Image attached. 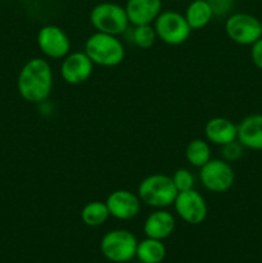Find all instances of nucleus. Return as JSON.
<instances>
[{
    "label": "nucleus",
    "instance_id": "nucleus-12",
    "mask_svg": "<svg viewBox=\"0 0 262 263\" xmlns=\"http://www.w3.org/2000/svg\"><path fill=\"white\" fill-rule=\"evenodd\" d=\"M92 62L86 53H72L62 63L61 73L66 82L79 85L86 81L92 73Z\"/></svg>",
    "mask_w": 262,
    "mask_h": 263
},
{
    "label": "nucleus",
    "instance_id": "nucleus-9",
    "mask_svg": "<svg viewBox=\"0 0 262 263\" xmlns=\"http://www.w3.org/2000/svg\"><path fill=\"white\" fill-rule=\"evenodd\" d=\"M174 204L177 215L190 225H199L207 217V203L200 193L194 189L177 193Z\"/></svg>",
    "mask_w": 262,
    "mask_h": 263
},
{
    "label": "nucleus",
    "instance_id": "nucleus-4",
    "mask_svg": "<svg viewBox=\"0 0 262 263\" xmlns=\"http://www.w3.org/2000/svg\"><path fill=\"white\" fill-rule=\"evenodd\" d=\"M138 240L127 230H112L103 236L100 251L110 262L126 263L136 256Z\"/></svg>",
    "mask_w": 262,
    "mask_h": 263
},
{
    "label": "nucleus",
    "instance_id": "nucleus-8",
    "mask_svg": "<svg viewBox=\"0 0 262 263\" xmlns=\"http://www.w3.org/2000/svg\"><path fill=\"white\" fill-rule=\"evenodd\" d=\"M225 30L229 37L240 45H252L262 37L261 22L248 13H235L228 18Z\"/></svg>",
    "mask_w": 262,
    "mask_h": 263
},
{
    "label": "nucleus",
    "instance_id": "nucleus-6",
    "mask_svg": "<svg viewBox=\"0 0 262 263\" xmlns=\"http://www.w3.org/2000/svg\"><path fill=\"white\" fill-rule=\"evenodd\" d=\"M154 30L157 37L161 39L163 43L169 45H179L188 40L192 28L184 15L169 10V12L159 13L158 17L156 18Z\"/></svg>",
    "mask_w": 262,
    "mask_h": 263
},
{
    "label": "nucleus",
    "instance_id": "nucleus-5",
    "mask_svg": "<svg viewBox=\"0 0 262 263\" xmlns=\"http://www.w3.org/2000/svg\"><path fill=\"white\" fill-rule=\"evenodd\" d=\"M90 22L98 32L117 36L125 32L128 27V18L125 8L115 3H102L92 8Z\"/></svg>",
    "mask_w": 262,
    "mask_h": 263
},
{
    "label": "nucleus",
    "instance_id": "nucleus-20",
    "mask_svg": "<svg viewBox=\"0 0 262 263\" xmlns=\"http://www.w3.org/2000/svg\"><path fill=\"white\" fill-rule=\"evenodd\" d=\"M188 162L194 167H202L211 159V149L202 139H195L190 141L185 151Z\"/></svg>",
    "mask_w": 262,
    "mask_h": 263
},
{
    "label": "nucleus",
    "instance_id": "nucleus-11",
    "mask_svg": "<svg viewBox=\"0 0 262 263\" xmlns=\"http://www.w3.org/2000/svg\"><path fill=\"white\" fill-rule=\"evenodd\" d=\"M109 215L117 220H131L140 211V198L128 190H116L105 200Z\"/></svg>",
    "mask_w": 262,
    "mask_h": 263
},
{
    "label": "nucleus",
    "instance_id": "nucleus-21",
    "mask_svg": "<svg viewBox=\"0 0 262 263\" xmlns=\"http://www.w3.org/2000/svg\"><path fill=\"white\" fill-rule=\"evenodd\" d=\"M157 39L156 30L151 25L135 26L133 31V41L141 49L151 48Z\"/></svg>",
    "mask_w": 262,
    "mask_h": 263
},
{
    "label": "nucleus",
    "instance_id": "nucleus-25",
    "mask_svg": "<svg viewBox=\"0 0 262 263\" xmlns=\"http://www.w3.org/2000/svg\"><path fill=\"white\" fill-rule=\"evenodd\" d=\"M251 58L254 66L258 69H262V37H259L256 43L252 44Z\"/></svg>",
    "mask_w": 262,
    "mask_h": 263
},
{
    "label": "nucleus",
    "instance_id": "nucleus-3",
    "mask_svg": "<svg viewBox=\"0 0 262 263\" xmlns=\"http://www.w3.org/2000/svg\"><path fill=\"white\" fill-rule=\"evenodd\" d=\"M139 198L146 205L154 208L169 207L177 197V189L175 187L172 177L166 175H151L139 185Z\"/></svg>",
    "mask_w": 262,
    "mask_h": 263
},
{
    "label": "nucleus",
    "instance_id": "nucleus-22",
    "mask_svg": "<svg viewBox=\"0 0 262 263\" xmlns=\"http://www.w3.org/2000/svg\"><path fill=\"white\" fill-rule=\"evenodd\" d=\"M172 181H174L175 187L179 193L186 192L194 186V176L192 175V172L184 168H180L175 172L174 176H172Z\"/></svg>",
    "mask_w": 262,
    "mask_h": 263
},
{
    "label": "nucleus",
    "instance_id": "nucleus-27",
    "mask_svg": "<svg viewBox=\"0 0 262 263\" xmlns=\"http://www.w3.org/2000/svg\"><path fill=\"white\" fill-rule=\"evenodd\" d=\"M140 263H143V262H140Z\"/></svg>",
    "mask_w": 262,
    "mask_h": 263
},
{
    "label": "nucleus",
    "instance_id": "nucleus-17",
    "mask_svg": "<svg viewBox=\"0 0 262 263\" xmlns=\"http://www.w3.org/2000/svg\"><path fill=\"white\" fill-rule=\"evenodd\" d=\"M136 257L143 263H161L166 257V247L162 240L146 238L138 243Z\"/></svg>",
    "mask_w": 262,
    "mask_h": 263
},
{
    "label": "nucleus",
    "instance_id": "nucleus-1",
    "mask_svg": "<svg viewBox=\"0 0 262 263\" xmlns=\"http://www.w3.org/2000/svg\"><path fill=\"white\" fill-rule=\"evenodd\" d=\"M18 92L30 103H43L49 98L53 87L51 67L45 59L33 58L20 71L17 80Z\"/></svg>",
    "mask_w": 262,
    "mask_h": 263
},
{
    "label": "nucleus",
    "instance_id": "nucleus-24",
    "mask_svg": "<svg viewBox=\"0 0 262 263\" xmlns=\"http://www.w3.org/2000/svg\"><path fill=\"white\" fill-rule=\"evenodd\" d=\"M207 2L212 9L213 15L217 17L228 14L234 5V0H207Z\"/></svg>",
    "mask_w": 262,
    "mask_h": 263
},
{
    "label": "nucleus",
    "instance_id": "nucleus-19",
    "mask_svg": "<svg viewBox=\"0 0 262 263\" xmlns=\"http://www.w3.org/2000/svg\"><path fill=\"white\" fill-rule=\"evenodd\" d=\"M109 211H108L105 202H91L87 203L81 212L82 222L90 228H98L102 226L109 217Z\"/></svg>",
    "mask_w": 262,
    "mask_h": 263
},
{
    "label": "nucleus",
    "instance_id": "nucleus-7",
    "mask_svg": "<svg viewBox=\"0 0 262 263\" xmlns=\"http://www.w3.org/2000/svg\"><path fill=\"white\" fill-rule=\"evenodd\" d=\"M199 179L203 186L212 193H225L233 186L235 174L225 159H210L200 167Z\"/></svg>",
    "mask_w": 262,
    "mask_h": 263
},
{
    "label": "nucleus",
    "instance_id": "nucleus-15",
    "mask_svg": "<svg viewBox=\"0 0 262 263\" xmlns=\"http://www.w3.org/2000/svg\"><path fill=\"white\" fill-rule=\"evenodd\" d=\"M175 230V218L167 211H156L146 217L144 222V233L146 238L163 240Z\"/></svg>",
    "mask_w": 262,
    "mask_h": 263
},
{
    "label": "nucleus",
    "instance_id": "nucleus-18",
    "mask_svg": "<svg viewBox=\"0 0 262 263\" xmlns=\"http://www.w3.org/2000/svg\"><path fill=\"white\" fill-rule=\"evenodd\" d=\"M212 17V9H211L207 0H194L188 7L186 14H185V18H186L188 23H189L192 30L203 28L204 26H207L210 23Z\"/></svg>",
    "mask_w": 262,
    "mask_h": 263
},
{
    "label": "nucleus",
    "instance_id": "nucleus-10",
    "mask_svg": "<svg viewBox=\"0 0 262 263\" xmlns=\"http://www.w3.org/2000/svg\"><path fill=\"white\" fill-rule=\"evenodd\" d=\"M38 44L40 50L53 59L67 57L71 46L68 36L58 26H45L41 28L38 35Z\"/></svg>",
    "mask_w": 262,
    "mask_h": 263
},
{
    "label": "nucleus",
    "instance_id": "nucleus-16",
    "mask_svg": "<svg viewBox=\"0 0 262 263\" xmlns=\"http://www.w3.org/2000/svg\"><path fill=\"white\" fill-rule=\"evenodd\" d=\"M204 131L211 143L221 146L235 141L238 138V125L223 117H216L208 121Z\"/></svg>",
    "mask_w": 262,
    "mask_h": 263
},
{
    "label": "nucleus",
    "instance_id": "nucleus-23",
    "mask_svg": "<svg viewBox=\"0 0 262 263\" xmlns=\"http://www.w3.org/2000/svg\"><path fill=\"white\" fill-rule=\"evenodd\" d=\"M243 149L244 146L241 145L238 140H235L222 145L221 154H222L223 159H225L226 162H234L238 161V159L243 156Z\"/></svg>",
    "mask_w": 262,
    "mask_h": 263
},
{
    "label": "nucleus",
    "instance_id": "nucleus-14",
    "mask_svg": "<svg viewBox=\"0 0 262 263\" xmlns=\"http://www.w3.org/2000/svg\"><path fill=\"white\" fill-rule=\"evenodd\" d=\"M236 140L247 149L262 151V115L247 116L238 125Z\"/></svg>",
    "mask_w": 262,
    "mask_h": 263
},
{
    "label": "nucleus",
    "instance_id": "nucleus-26",
    "mask_svg": "<svg viewBox=\"0 0 262 263\" xmlns=\"http://www.w3.org/2000/svg\"><path fill=\"white\" fill-rule=\"evenodd\" d=\"M259 22H261V30H262V21H259Z\"/></svg>",
    "mask_w": 262,
    "mask_h": 263
},
{
    "label": "nucleus",
    "instance_id": "nucleus-2",
    "mask_svg": "<svg viewBox=\"0 0 262 263\" xmlns=\"http://www.w3.org/2000/svg\"><path fill=\"white\" fill-rule=\"evenodd\" d=\"M85 53L92 63L103 67H115L125 58L122 43L109 33L97 32L85 43Z\"/></svg>",
    "mask_w": 262,
    "mask_h": 263
},
{
    "label": "nucleus",
    "instance_id": "nucleus-13",
    "mask_svg": "<svg viewBox=\"0 0 262 263\" xmlns=\"http://www.w3.org/2000/svg\"><path fill=\"white\" fill-rule=\"evenodd\" d=\"M162 9V0H127L125 10L134 26L151 25Z\"/></svg>",
    "mask_w": 262,
    "mask_h": 263
}]
</instances>
